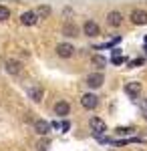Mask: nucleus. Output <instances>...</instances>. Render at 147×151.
Segmentation results:
<instances>
[{
    "label": "nucleus",
    "mask_w": 147,
    "mask_h": 151,
    "mask_svg": "<svg viewBox=\"0 0 147 151\" xmlns=\"http://www.w3.org/2000/svg\"><path fill=\"white\" fill-rule=\"evenodd\" d=\"M57 55L61 58H71L75 55V47L68 42H61V45H57Z\"/></svg>",
    "instance_id": "1"
},
{
    "label": "nucleus",
    "mask_w": 147,
    "mask_h": 151,
    "mask_svg": "<svg viewBox=\"0 0 147 151\" xmlns=\"http://www.w3.org/2000/svg\"><path fill=\"white\" fill-rule=\"evenodd\" d=\"M125 93H127L129 99H137V97L141 95V83H137V81L127 83V85H125Z\"/></svg>",
    "instance_id": "2"
},
{
    "label": "nucleus",
    "mask_w": 147,
    "mask_h": 151,
    "mask_svg": "<svg viewBox=\"0 0 147 151\" xmlns=\"http://www.w3.org/2000/svg\"><path fill=\"white\" fill-rule=\"evenodd\" d=\"M89 125H91V129L95 131V135H103V133L107 131V125H105V121H103V119H99V117H91Z\"/></svg>",
    "instance_id": "3"
},
{
    "label": "nucleus",
    "mask_w": 147,
    "mask_h": 151,
    "mask_svg": "<svg viewBox=\"0 0 147 151\" xmlns=\"http://www.w3.org/2000/svg\"><path fill=\"white\" fill-rule=\"evenodd\" d=\"M83 30H85L87 36H99L101 35V26L95 22V20H87V22L83 24Z\"/></svg>",
    "instance_id": "4"
},
{
    "label": "nucleus",
    "mask_w": 147,
    "mask_h": 151,
    "mask_svg": "<svg viewBox=\"0 0 147 151\" xmlns=\"http://www.w3.org/2000/svg\"><path fill=\"white\" fill-rule=\"evenodd\" d=\"M103 83H105V77H103V73H91L89 77H87V85H89L91 89H99Z\"/></svg>",
    "instance_id": "5"
},
{
    "label": "nucleus",
    "mask_w": 147,
    "mask_h": 151,
    "mask_svg": "<svg viewBox=\"0 0 147 151\" xmlns=\"http://www.w3.org/2000/svg\"><path fill=\"white\" fill-rule=\"evenodd\" d=\"M81 105H83L85 109H95V107L99 105V99H97L93 93H85L83 97H81Z\"/></svg>",
    "instance_id": "6"
},
{
    "label": "nucleus",
    "mask_w": 147,
    "mask_h": 151,
    "mask_svg": "<svg viewBox=\"0 0 147 151\" xmlns=\"http://www.w3.org/2000/svg\"><path fill=\"white\" fill-rule=\"evenodd\" d=\"M32 127H34V133H38V135H46V133L50 131V127H53V125H50L48 121H45V119H36Z\"/></svg>",
    "instance_id": "7"
},
{
    "label": "nucleus",
    "mask_w": 147,
    "mask_h": 151,
    "mask_svg": "<svg viewBox=\"0 0 147 151\" xmlns=\"http://www.w3.org/2000/svg\"><path fill=\"white\" fill-rule=\"evenodd\" d=\"M20 22H22L24 26H34V24L38 22V16H36L34 10H26L22 16H20Z\"/></svg>",
    "instance_id": "8"
},
{
    "label": "nucleus",
    "mask_w": 147,
    "mask_h": 151,
    "mask_svg": "<svg viewBox=\"0 0 147 151\" xmlns=\"http://www.w3.org/2000/svg\"><path fill=\"white\" fill-rule=\"evenodd\" d=\"M131 22L137 24V26H141V24H147V12L145 10H133L131 12Z\"/></svg>",
    "instance_id": "9"
},
{
    "label": "nucleus",
    "mask_w": 147,
    "mask_h": 151,
    "mask_svg": "<svg viewBox=\"0 0 147 151\" xmlns=\"http://www.w3.org/2000/svg\"><path fill=\"white\" fill-rule=\"evenodd\" d=\"M55 113H57L58 117H67L68 113H71V103H68V101H57Z\"/></svg>",
    "instance_id": "10"
},
{
    "label": "nucleus",
    "mask_w": 147,
    "mask_h": 151,
    "mask_svg": "<svg viewBox=\"0 0 147 151\" xmlns=\"http://www.w3.org/2000/svg\"><path fill=\"white\" fill-rule=\"evenodd\" d=\"M6 70H8L10 75H18V73L22 70V65H20L18 60H14V58H8V60H6Z\"/></svg>",
    "instance_id": "11"
},
{
    "label": "nucleus",
    "mask_w": 147,
    "mask_h": 151,
    "mask_svg": "<svg viewBox=\"0 0 147 151\" xmlns=\"http://www.w3.org/2000/svg\"><path fill=\"white\" fill-rule=\"evenodd\" d=\"M121 18H123V16H121L119 10H113V12L107 14V22L111 24V26H119V24H121Z\"/></svg>",
    "instance_id": "12"
},
{
    "label": "nucleus",
    "mask_w": 147,
    "mask_h": 151,
    "mask_svg": "<svg viewBox=\"0 0 147 151\" xmlns=\"http://www.w3.org/2000/svg\"><path fill=\"white\" fill-rule=\"evenodd\" d=\"M28 97L32 99L34 103H40V101H43V89H40V87H32V89L28 91Z\"/></svg>",
    "instance_id": "13"
},
{
    "label": "nucleus",
    "mask_w": 147,
    "mask_h": 151,
    "mask_svg": "<svg viewBox=\"0 0 147 151\" xmlns=\"http://www.w3.org/2000/svg\"><path fill=\"white\" fill-rule=\"evenodd\" d=\"M34 12H36V16H38V18H48V16H50V6L40 4V6H38Z\"/></svg>",
    "instance_id": "14"
},
{
    "label": "nucleus",
    "mask_w": 147,
    "mask_h": 151,
    "mask_svg": "<svg viewBox=\"0 0 147 151\" xmlns=\"http://www.w3.org/2000/svg\"><path fill=\"white\" fill-rule=\"evenodd\" d=\"M65 35H67V36H77V35H79V28H77L73 22H67V24H65Z\"/></svg>",
    "instance_id": "15"
},
{
    "label": "nucleus",
    "mask_w": 147,
    "mask_h": 151,
    "mask_svg": "<svg viewBox=\"0 0 147 151\" xmlns=\"http://www.w3.org/2000/svg\"><path fill=\"white\" fill-rule=\"evenodd\" d=\"M8 18H10V10L6 6H0V22L2 20H8Z\"/></svg>",
    "instance_id": "16"
},
{
    "label": "nucleus",
    "mask_w": 147,
    "mask_h": 151,
    "mask_svg": "<svg viewBox=\"0 0 147 151\" xmlns=\"http://www.w3.org/2000/svg\"><path fill=\"white\" fill-rule=\"evenodd\" d=\"M36 147H38V151H46L48 147H50V141H48V139H43L38 145H36Z\"/></svg>",
    "instance_id": "17"
},
{
    "label": "nucleus",
    "mask_w": 147,
    "mask_h": 151,
    "mask_svg": "<svg viewBox=\"0 0 147 151\" xmlns=\"http://www.w3.org/2000/svg\"><path fill=\"white\" fill-rule=\"evenodd\" d=\"M93 63H95L99 69H103V67H105V58H103V57H93Z\"/></svg>",
    "instance_id": "18"
},
{
    "label": "nucleus",
    "mask_w": 147,
    "mask_h": 151,
    "mask_svg": "<svg viewBox=\"0 0 147 151\" xmlns=\"http://www.w3.org/2000/svg\"><path fill=\"white\" fill-rule=\"evenodd\" d=\"M133 131V127H119L115 129V133H119V135H125V133H131Z\"/></svg>",
    "instance_id": "19"
},
{
    "label": "nucleus",
    "mask_w": 147,
    "mask_h": 151,
    "mask_svg": "<svg viewBox=\"0 0 147 151\" xmlns=\"http://www.w3.org/2000/svg\"><path fill=\"white\" fill-rule=\"evenodd\" d=\"M139 65H143V58H133V60H129V67H139Z\"/></svg>",
    "instance_id": "20"
},
{
    "label": "nucleus",
    "mask_w": 147,
    "mask_h": 151,
    "mask_svg": "<svg viewBox=\"0 0 147 151\" xmlns=\"http://www.w3.org/2000/svg\"><path fill=\"white\" fill-rule=\"evenodd\" d=\"M125 58L123 57H113V65H123Z\"/></svg>",
    "instance_id": "21"
},
{
    "label": "nucleus",
    "mask_w": 147,
    "mask_h": 151,
    "mask_svg": "<svg viewBox=\"0 0 147 151\" xmlns=\"http://www.w3.org/2000/svg\"><path fill=\"white\" fill-rule=\"evenodd\" d=\"M61 127L65 129V131H68V129H71V123H68V121H65V123H63V125H61Z\"/></svg>",
    "instance_id": "22"
},
{
    "label": "nucleus",
    "mask_w": 147,
    "mask_h": 151,
    "mask_svg": "<svg viewBox=\"0 0 147 151\" xmlns=\"http://www.w3.org/2000/svg\"><path fill=\"white\" fill-rule=\"evenodd\" d=\"M145 47H147V36H145Z\"/></svg>",
    "instance_id": "23"
}]
</instances>
